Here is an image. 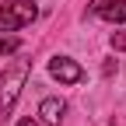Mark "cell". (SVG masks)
Segmentation results:
<instances>
[{
  "instance_id": "obj_5",
  "label": "cell",
  "mask_w": 126,
  "mask_h": 126,
  "mask_svg": "<svg viewBox=\"0 0 126 126\" xmlns=\"http://www.w3.org/2000/svg\"><path fill=\"white\" fill-rule=\"evenodd\" d=\"M94 11H98L105 21H126V0H102Z\"/></svg>"
},
{
  "instance_id": "obj_8",
  "label": "cell",
  "mask_w": 126,
  "mask_h": 126,
  "mask_svg": "<svg viewBox=\"0 0 126 126\" xmlns=\"http://www.w3.org/2000/svg\"><path fill=\"white\" fill-rule=\"evenodd\" d=\"M18 126H42L39 119H18Z\"/></svg>"
},
{
  "instance_id": "obj_2",
  "label": "cell",
  "mask_w": 126,
  "mask_h": 126,
  "mask_svg": "<svg viewBox=\"0 0 126 126\" xmlns=\"http://www.w3.org/2000/svg\"><path fill=\"white\" fill-rule=\"evenodd\" d=\"M35 4L32 0H4L0 4V32H18L35 21Z\"/></svg>"
},
{
  "instance_id": "obj_1",
  "label": "cell",
  "mask_w": 126,
  "mask_h": 126,
  "mask_svg": "<svg viewBox=\"0 0 126 126\" xmlns=\"http://www.w3.org/2000/svg\"><path fill=\"white\" fill-rule=\"evenodd\" d=\"M28 60H14L11 67L0 74V116H7L11 109H14V102H18V94H21V88H25V81H28Z\"/></svg>"
},
{
  "instance_id": "obj_7",
  "label": "cell",
  "mask_w": 126,
  "mask_h": 126,
  "mask_svg": "<svg viewBox=\"0 0 126 126\" xmlns=\"http://www.w3.org/2000/svg\"><path fill=\"white\" fill-rule=\"evenodd\" d=\"M112 49H126V32H116L112 35Z\"/></svg>"
},
{
  "instance_id": "obj_6",
  "label": "cell",
  "mask_w": 126,
  "mask_h": 126,
  "mask_svg": "<svg viewBox=\"0 0 126 126\" xmlns=\"http://www.w3.org/2000/svg\"><path fill=\"white\" fill-rule=\"evenodd\" d=\"M18 53V39H0V56H11Z\"/></svg>"
},
{
  "instance_id": "obj_4",
  "label": "cell",
  "mask_w": 126,
  "mask_h": 126,
  "mask_svg": "<svg viewBox=\"0 0 126 126\" xmlns=\"http://www.w3.org/2000/svg\"><path fill=\"white\" fill-rule=\"evenodd\" d=\"M63 112H67V105H63V98H42V105H39L42 126H60Z\"/></svg>"
},
{
  "instance_id": "obj_3",
  "label": "cell",
  "mask_w": 126,
  "mask_h": 126,
  "mask_svg": "<svg viewBox=\"0 0 126 126\" xmlns=\"http://www.w3.org/2000/svg\"><path fill=\"white\" fill-rule=\"evenodd\" d=\"M49 74L56 77L60 84H81V81H84V70L77 67L70 56H53V60H49Z\"/></svg>"
}]
</instances>
